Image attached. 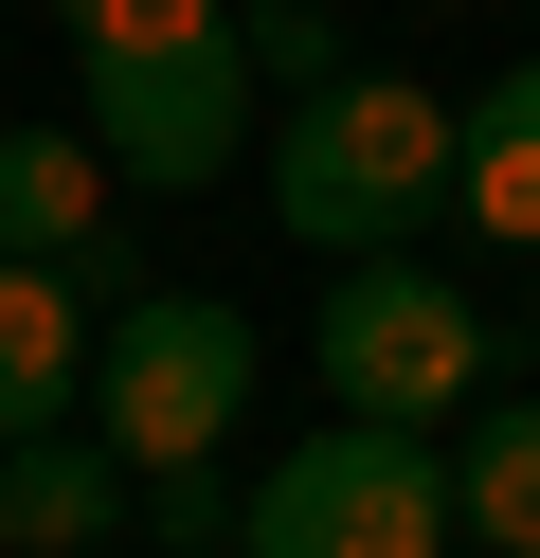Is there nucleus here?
<instances>
[{
	"label": "nucleus",
	"mask_w": 540,
	"mask_h": 558,
	"mask_svg": "<svg viewBox=\"0 0 540 558\" xmlns=\"http://www.w3.org/2000/svg\"><path fill=\"white\" fill-rule=\"evenodd\" d=\"M235 414H252V325L216 289H127L91 325V433L127 469H216Z\"/></svg>",
	"instance_id": "nucleus-4"
},
{
	"label": "nucleus",
	"mask_w": 540,
	"mask_h": 558,
	"mask_svg": "<svg viewBox=\"0 0 540 558\" xmlns=\"http://www.w3.org/2000/svg\"><path fill=\"white\" fill-rule=\"evenodd\" d=\"M0 253H36V270L108 253V145L91 126H0Z\"/></svg>",
	"instance_id": "nucleus-7"
},
{
	"label": "nucleus",
	"mask_w": 540,
	"mask_h": 558,
	"mask_svg": "<svg viewBox=\"0 0 540 558\" xmlns=\"http://www.w3.org/2000/svg\"><path fill=\"white\" fill-rule=\"evenodd\" d=\"M72 19V54H199V37H235L216 0H55Z\"/></svg>",
	"instance_id": "nucleus-11"
},
{
	"label": "nucleus",
	"mask_w": 540,
	"mask_h": 558,
	"mask_svg": "<svg viewBox=\"0 0 540 558\" xmlns=\"http://www.w3.org/2000/svg\"><path fill=\"white\" fill-rule=\"evenodd\" d=\"M0 486H19V558H91L108 522H127V450L108 433H19Z\"/></svg>",
	"instance_id": "nucleus-9"
},
{
	"label": "nucleus",
	"mask_w": 540,
	"mask_h": 558,
	"mask_svg": "<svg viewBox=\"0 0 540 558\" xmlns=\"http://www.w3.org/2000/svg\"><path fill=\"white\" fill-rule=\"evenodd\" d=\"M91 325H108V306L72 289V270L0 253V450H19V433H72V397H91Z\"/></svg>",
	"instance_id": "nucleus-6"
},
{
	"label": "nucleus",
	"mask_w": 540,
	"mask_h": 558,
	"mask_svg": "<svg viewBox=\"0 0 540 558\" xmlns=\"http://www.w3.org/2000/svg\"><path fill=\"white\" fill-rule=\"evenodd\" d=\"M235 505H252V486H216V469H144V522H163L180 558H216V541H235Z\"/></svg>",
	"instance_id": "nucleus-12"
},
{
	"label": "nucleus",
	"mask_w": 540,
	"mask_h": 558,
	"mask_svg": "<svg viewBox=\"0 0 540 558\" xmlns=\"http://www.w3.org/2000/svg\"><path fill=\"white\" fill-rule=\"evenodd\" d=\"M451 541H468L451 522V433H379V414L288 433L235 505V558H451Z\"/></svg>",
	"instance_id": "nucleus-3"
},
{
	"label": "nucleus",
	"mask_w": 540,
	"mask_h": 558,
	"mask_svg": "<svg viewBox=\"0 0 540 558\" xmlns=\"http://www.w3.org/2000/svg\"><path fill=\"white\" fill-rule=\"evenodd\" d=\"M451 217H487L504 253H540V54H504L468 90V162H451Z\"/></svg>",
	"instance_id": "nucleus-8"
},
{
	"label": "nucleus",
	"mask_w": 540,
	"mask_h": 558,
	"mask_svg": "<svg viewBox=\"0 0 540 558\" xmlns=\"http://www.w3.org/2000/svg\"><path fill=\"white\" fill-rule=\"evenodd\" d=\"M0 558H19V486H0Z\"/></svg>",
	"instance_id": "nucleus-14"
},
{
	"label": "nucleus",
	"mask_w": 540,
	"mask_h": 558,
	"mask_svg": "<svg viewBox=\"0 0 540 558\" xmlns=\"http://www.w3.org/2000/svg\"><path fill=\"white\" fill-rule=\"evenodd\" d=\"M307 361H324V397L379 414V433H451V414L504 397V325H487V289H451V270H415V253H360L343 289H324Z\"/></svg>",
	"instance_id": "nucleus-2"
},
{
	"label": "nucleus",
	"mask_w": 540,
	"mask_h": 558,
	"mask_svg": "<svg viewBox=\"0 0 540 558\" xmlns=\"http://www.w3.org/2000/svg\"><path fill=\"white\" fill-rule=\"evenodd\" d=\"M72 73H91L108 181H144V198H199L216 162L252 145V37H199V54H72Z\"/></svg>",
	"instance_id": "nucleus-5"
},
{
	"label": "nucleus",
	"mask_w": 540,
	"mask_h": 558,
	"mask_svg": "<svg viewBox=\"0 0 540 558\" xmlns=\"http://www.w3.org/2000/svg\"><path fill=\"white\" fill-rule=\"evenodd\" d=\"M451 522L487 558H540V397H487L451 433Z\"/></svg>",
	"instance_id": "nucleus-10"
},
{
	"label": "nucleus",
	"mask_w": 540,
	"mask_h": 558,
	"mask_svg": "<svg viewBox=\"0 0 540 558\" xmlns=\"http://www.w3.org/2000/svg\"><path fill=\"white\" fill-rule=\"evenodd\" d=\"M252 73H288V90H324V73H343V37H324V0H271V19H252Z\"/></svg>",
	"instance_id": "nucleus-13"
},
{
	"label": "nucleus",
	"mask_w": 540,
	"mask_h": 558,
	"mask_svg": "<svg viewBox=\"0 0 540 558\" xmlns=\"http://www.w3.org/2000/svg\"><path fill=\"white\" fill-rule=\"evenodd\" d=\"M451 162H468V109L415 73H324L307 109L271 126V217L307 234V253H415L432 217H451Z\"/></svg>",
	"instance_id": "nucleus-1"
}]
</instances>
